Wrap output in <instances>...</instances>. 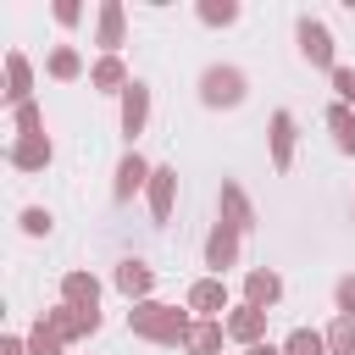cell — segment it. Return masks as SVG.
Segmentation results:
<instances>
[{
	"label": "cell",
	"instance_id": "4",
	"mask_svg": "<svg viewBox=\"0 0 355 355\" xmlns=\"http://www.w3.org/2000/svg\"><path fill=\"white\" fill-rule=\"evenodd\" d=\"M44 322H50V333H55L61 344L100 333V311H72V305H55V311H44Z\"/></svg>",
	"mask_w": 355,
	"mask_h": 355
},
{
	"label": "cell",
	"instance_id": "33",
	"mask_svg": "<svg viewBox=\"0 0 355 355\" xmlns=\"http://www.w3.org/2000/svg\"><path fill=\"white\" fill-rule=\"evenodd\" d=\"M244 355H283V349H272V344H250Z\"/></svg>",
	"mask_w": 355,
	"mask_h": 355
},
{
	"label": "cell",
	"instance_id": "9",
	"mask_svg": "<svg viewBox=\"0 0 355 355\" xmlns=\"http://www.w3.org/2000/svg\"><path fill=\"white\" fill-rule=\"evenodd\" d=\"M144 194H150V216H155V222H172V205H178V166H155Z\"/></svg>",
	"mask_w": 355,
	"mask_h": 355
},
{
	"label": "cell",
	"instance_id": "12",
	"mask_svg": "<svg viewBox=\"0 0 355 355\" xmlns=\"http://www.w3.org/2000/svg\"><path fill=\"white\" fill-rule=\"evenodd\" d=\"M61 305H72V311H100V277H94V272H67V277H61Z\"/></svg>",
	"mask_w": 355,
	"mask_h": 355
},
{
	"label": "cell",
	"instance_id": "19",
	"mask_svg": "<svg viewBox=\"0 0 355 355\" xmlns=\"http://www.w3.org/2000/svg\"><path fill=\"white\" fill-rule=\"evenodd\" d=\"M133 78H128V67H122V55H100L94 67H89V89H100V94H122Z\"/></svg>",
	"mask_w": 355,
	"mask_h": 355
},
{
	"label": "cell",
	"instance_id": "1",
	"mask_svg": "<svg viewBox=\"0 0 355 355\" xmlns=\"http://www.w3.org/2000/svg\"><path fill=\"white\" fill-rule=\"evenodd\" d=\"M128 327H133V338H144V344H183L194 322H189L178 305H161V300H139V305L128 311Z\"/></svg>",
	"mask_w": 355,
	"mask_h": 355
},
{
	"label": "cell",
	"instance_id": "24",
	"mask_svg": "<svg viewBox=\"0 0 355 355\" xmlns=\"http://www.w3.org/2000/svg\"><path fill=\"white\" fill-rule=\"evenodd\" d=\"M327 355H355V316L327 322Z\"/></svg>",
	"mask_w": 355,
	"mask_h": 355
},
{
	"label": "cell",
	"instance_id": "13",
	"mask_svg": "<svg viewBox=\"0 0 355 355\" xmlns=\"http://www.w3.org/2000/svg\"><path fill=\"white\" fill-rule=\"evenodd\" d=\"M189 311H200V322H216V316L227 311V283H222V277H200V283L189 288Z\"/></svg>",
	"mask_w": 355,
	"mask_h": 355
},
{
	"label": "cell",
	"instance_id": "8",
	"mask_svg": "<svg viewBox=\"0 0 355 355\" xmlns=\"http://www.w3.org/2000/svg\"><path fill=\"white\" fill-rule=\"evenodd\" d=\"M6 161H11L17 172H44V166L55 161V150H50L44 133H39V139H11V144H6Z\"/></svg>",
	"mask_w": 355,
	"mask_h": 355
},
{
	"label": "cell",
	"instance_id": "25",
	"mask_svg": "<svg viewBox=\"0 0 355 355\" xmlns=\"http://www.w3.org/2000/svg\"><path fill=\"white\" fill-rule=\"evenodd\" d=\"M61 349H67V344H61V338L50 333V322L39 316V322L28 327V355H61Z\"/></svg>",
	"mask_w": 355,
	"mask_h": 355
},
{
	"label": "cell",
	"instance_id": "32",
	"mask_svg": "<svg viewBox=\"0 0 355 355\" xmlns=\"http://www.w3.org/2000/svg\"><path fill=\"white\" fill-rule=\"evenodd\" d=\"M0 355H28V338H11V333H6V338H0Z\"/></svg>",
	"mask_w": 355,
	"mask_h": 355
},
{
	"label": "cell",
	"instance_id": "6",
	"mask_svg": "<svg viewBox=\"0 0 355 355\" xmlns=\"http://www.w3.org/2000/svg\"><path fill=\"white\" fill-rule=\"evenodd\" d=\"M216 205H222V222H227L233 233H250V227H255V205H250V194H244L233 178H222V194H216Z\"/></svg>",
	"mask_w": 355,
	"mask_h": 355
},
{
	"label": "cell",
	"instance_id": "26",
	"mask_svg": "<svg viewBox=\"0 0 355 355\" xmlns=\"http://www.w3.org/2000/svg\"><path fill=\"white\" fill-rule=\"evenodd\" d=\"M200 22L205 28H227V22H239V6L233 0H200Z\"/></svg>",
	"mask_w": 355,
	"mask_h": 355
},
{
	"label": "cell",
	"instance_id": "18",
	"mask_svg": "<svg viewBox=\"0 0 355 355\" xmlns=\"http://www.w3.org/2000/svg\"><path fill=\"white\" fill-rule=\"evenodd\" d=\"M227 338H239V344H261L266 338V311H255V305H239V311H227Z\"/></svg>",
	"mask_w": 355,
	"mask_h": 355
},
{
	"label": "cell",
	"instance_id": "2",
	"mask_svg": "<svg viewBox=\"0 0 355 355\" xmlns=\"http://www.w3.org/2000/svg\"><path fill=\"white\" fill-rule=\"evenodd\" d=\"M244 94H250V78L239 67H205L200 72V105L233 111V105H244Z\"/></svg>",
	"mask_w": 355,
	"mask_h": 355
},
{
	"label": "cell",
	"instance_id": "27",
	"mask_svg": "<svg viewBox=\"0 0 355 355\" xmlns=\"http://www.w3.org/2000/svg\"><path fill=\"white\" fill-rule=\"evenodd\" d=\"M11 122H17V139H39V133H44V111H39L33 100H28V105H17V111H11Z\"/></svg>",
	"mask_w": 355,
	"mask_h": 355
},
{
	"label": "cell",
	"instance_id": "28",
	"mask_svg": "<svg viewBox=\"0 0 355 355\" xmlns=\"http://www.w3.org/2000/svg\"><path fill=\"white\" fill-rule=\"evenodd\" d=\"M50 222H55V216H50L44 205H28V211H22V233H28V239H44Z\"/></svg>",
	"mask_w": 355,
	"mask_h": 355
},
{
	"label": "cell",
	"instance_id": "16",
	"mask_svg": "<svg viewBox=\"0 0 355 355\" xmlns=\"http://www.w3.org/2000/svg\"><path fill=\"white\" fill-rule=\"evenodd\" d=\"M266 144H272V166L288 172V166H294V116H288V111H272V133H266Z\"/></svg>",
	"mask_w": 355,
	"mask_h": 355
},
{
	"label": "cell",
	"instance_id": "23",
	"mask_svg": "<svg viewBox=\"0 0 355 355\" xmlns=\"http://www.w3.org/2000/svg\"><path fill=\"white\" fill-rule=\"evenodd\" d=\"M283 355H327V333H316V327H294V333L283 338Z\"/></svg>",
	"mask_w": 355,
	"mask_h": 355
},
{
	"label": "cell",
	"instance_id": "7",
	"mask_svg": "<svg viewBox=\"0 0 355 355\" xmlns=\"http://www.w3.org/2000/svg\"><path fill=\"white\" fill-rule=\"evenodd\" d=\"M28 100H33V67H28L22 50H6V105L17 111V105H28Z\"/></svg>",
	"mask_w": 355,
	"mask_h": 355
},
{
	"label": "cell",
	"instance_id": "5",
	"mask_svg": "<svg viewBox=\"0 0 355 355\" xmlns=\"http://www.w3.org/2000/svg\"><path fill=\"white\" fill-rule=\"evenodd\" d=\"M122 33H128L122 0H100V11H94V44H100L105 55H116V50H122Z\"/></svg>",
	"mask_w": 355,
	"mask_h": 355
},
{
	"label": "cell",
	"instance_id": "17",
	"mask_svg": "<svg viewBox=\"0 0 355 355\" xmlns=\"http://www.w3.org/2000/svg\"><path fill=\"white\" fill-rule=\"evenodd\" d=\"M116 288H122L133 305H139V300H150V288H155V266H144V261H133V255H128V261L116 266Z\"/></svg>",
	"mask_w": 355,
	"mask_h": 355
},
{
	"label": "cell",
	"instance_id": "29",
	"mask_svg": "<svg viewBox=\"0 0 355 355\" xmlns=\"http://www.w3.org/2000/svg\"><path fill=\"white\" fill-rule=\"evenodd\" d=\"M333 305H338V316H355V272H344L333 283Z\"/></svg>",
	"mask_w": 355,
	"mask_h": 355
},
{
	"label": "cell",
	"instance_id": "14",
	"mask_svg": "<svg viewBox=\"0 0 355 355\" xmlns=\"http://www.w3.org/2000/svg\"><path fill=\"white\" fill-rule=\"evenodd\" d=\"M144 122H150V89L133 78V83L122 89V133H128V139H139V133H144Z\"/></svg>",
	"mask_w": 355,
	"mask_h": 355
},
{
	"label": "cell",
	"instance_id": "31",
	"mask_svg": "<svg viewBox=\"0 0 355 355\" xmlns=\"http://www.w3.org/2000/svg\"><path fill=\"white\" fill-rule=\"evenodd\" d=\"M50 11H55V22H61V28H78V22H83V6H78V0H55Z\"/></svg>",
	"mask_w": 355,
	"mask_h": 355
},
{
	"label": "cell",
	"instance_id": "15",
	"mask_svg": "<svg viewBox=\"0 0 355 355\" xmlns=\"http://www.w3.org/2000/svg\"><path fill=\"white\" fill-rule=\"evenodd\" d=\"M277 300H283V277H277V272H261V266H255V272H244V305L272 311Z\"/></svg>",
	"mask_w": 355,
	"mask_h": 355
},
{
	"label": "cell",
	"instance_id": "11",
	"mask_svg": "<svg viewBox=\"0 0 355 355\" xmlns=\"http://www.w3.org/2000/svg\"><path fill=\"white\" fill-rule=\"evenodd\" d=\"M150 172H155V166H150L139 150H128V155H122V166H116V183H111V194H116V200H133L139 189H150Z\"/></svg>",
	"mask_w": 355,
	"mask_h": 355
},
{
	"label": "cell",
	"instance_id": "22",
	"mask_svg": "<svg viewBox=\"0 0 355 355\" xmlns=\"http://www.w3.org/2000/svg\"><path fill=\"white\" fill-rule=\"evenodd\" d=\"M327 128H333V144H338L344 155H355V111L333 100V105H327Z\"/></svg>",
	"mask_w": 355,
	"mask_h": 355
},
{
	"label": "cell",
	"instance_id": "21",
	"mask_svg": "<svg viewBox=\"0 0 355 355\" xmlns=\"http://www.w3.org/2000/svg\"><path fill=\"white\" fill-rule=\"evenodd\" d=\"M44 72H50L55 83H72V78H83V55H78L72 44H55L50 61H44Z\"/></svg>",
	"mask_w": 355,
	"mask_h": 355
},
{
	"label": "cell",
	"instance_id": "30",
	"mask_svg": "<svg viewBox=\"0 0 355 355\" xmlns=\"http://www.w3.org/2000/svg\"><path fill=\"white\" fill-rule=\"evenodd\" d=\"M333 89H338V105L355 111V67H333Z\"/></svg>",
	"mask_w": 355,
	"mask_h": 355
},
{
	"label": "cell",
	"instance_id": "20",
	"mask_svg": "<svg viewBox=\"0 0 355 355\" xmlns=\"http://www.w3.org/2000/svg\"><path fill=\"white\" fill-rule=\"evenodd\" d=\"M222 338H227V327H222V322H194V327H189V338H183V349H189V355H216V349H222Z\"/></svg>",
	"mask_w": 355,
	"mask_h": 355
},
{
	"label": "cell",
	"instance_id": "10",
	"mask_svg": "<svg viewBox=\"0 0 355 355\" xmlns=\"http://www.w3.org/2000/svg\"><path fill=\"white\" fill-rule=\"evenodd\" d=\"M239 239H244V233H233L227 222L211 227V239H205V266H211L216 277H222L227 266H239Z\"/></svg>",
	"mask_w": 355,
	"mask_h": 355
},
{
	"label": "cell",
	"instance_id": "3",
	"mask_svg": "<svg viewBox=\"0 0 355 355\" xmlns=\"http://www.w3.org/2000/svg\"><path fill=\"white\" fill-rule=\"evenodd\" d=\"M294 39H300V55L333 78V67H338V61H333V33H327V22H316V17H300V22H294Z\"/></svg>",
	"mask_w": 355,
	"mask_h": 355
}]
</instances>
